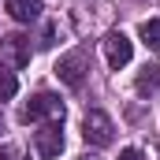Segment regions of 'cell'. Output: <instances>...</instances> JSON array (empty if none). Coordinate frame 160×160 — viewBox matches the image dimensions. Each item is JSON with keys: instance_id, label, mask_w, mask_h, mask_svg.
Segmentation results:
<instances>
[{"instance_id": "5b68a950", "label": "cell", "mask_w": 160, "mask_h": 160, "mask_svg": "<svg viewBox=\"0 0 160 160\" xmlns=\"http://www.w3.org/2000/svg\"><path fill=\"white\" fill-rule=\"evenodd\" d=\"M34 149L38 157H60L63 153V123H41L34 130Z\"/></svg>"}, {"instance_id": "52a82bcc", "label": "cell", "mask_w": 160, "mask_h": 160, "mask_svg": "<svg viewBox=\"0 0 160 160\" xmlns=\"http://www.w3.org/2000/svg\"><path fill=\"white\" fill-rule=\"evenodd\" d=\"M8 15L15 22H38L41 19V0H8Z\"/></svg>"}, {"instance_id": "277c9868", "label": "cell", "mask_w": 160, "mask_h": 160, "mask_svg": "<svg viewBox=\"0 0 160 160\" xmlns=\"http://www.w3.org/2000/svg\"><path fill=\"white\" fill-rule=\"evenodd\" d=\"M0 63H4L8 71H22V67L30 63V38H22V34L0 38Z\"/></svg>"}, {"instance_id": "7a4b0ae2", "label": "cell", "mask_w": 160, "mask_h": 160, "mask_svg": "<svg viewBox=\"0 0 160 160\" xmlns=\"http://www.w3.org/2000/svg\"><path fill=\"white\" fill-rule=\"evenodd\" d=\"M82 138H86V145H97V149L112 145L116 142V123H112V116L101 112V108H89L86 119H82Z\"/></svg>"}, {"instance_id": "3957f363", "label": "cell", "mask_w": 160, "mask_h": 160, "mask_svg": "<svg viewBox=\"0 0 160 160\" xmlns=\"http://www.w3.org/2000/svg\"><path fill=\"white\" fill-rule=\"evenodd\" d=\"M56 75H60V82H63V86L82 89V82H86V75H89V52H86V48H75V52L60 56Z\"/></svg>"}, {"instance_id": "7c38bea8", "label": "cell", "mask_w": 160, "mask_h": 160, "mask_svg": "<svg viewBox=\"0 0 160 160\" xmlns=\"http://www.w3.org/2000/svg\"><path fill=\"white\" fill-rule=\"evenodd\" d=\"M119 160H145V157H142V149L130 145V149H123V153H119Z\"/></svg>"}, {"instance_id": "4fadbf2b", "label": "cell", "mask_w": 160, "mask_h": 160, "mask_svg": "<svg viewBox=\"0 0 160 160\" xmlns=\"http://www.w3.org/2000/svg\"><path fill=\"white\" fill-rule=\"evenodd\" d=\"M0 134H4V116H0Z\"/></svg>"}, {"instance_id": "ba28073f", "label": "cell", "mask_w": 160, "mask_h": 160, "mask_svg": "<svg viewBox=\"0 0 160 160\" xmlns=\"http://www.w3.org/2000/svg\"><path fill=\"white\" fill-rule=\"evenodd\" d=\"M134 89L142 93V97H153L160 89V67L157 63H145L142 71H138V82H134Z\"/></svg>"}, {"instance_id": "8fae6325", "label": "cell", "mask_w": 160, "mask_h": 160, "mask_svg": "<svg viewBox=\"0 0 160 160\" xmlns=\"http://www.w3.org/2000/svg\"><path fill=\"white\" fill-rule=\"evenodd\" d=\"M0 160H22V149L19 145H4L0 149Z\"/></svg>"}, {"instance_id": "8992f818", "label": "cell", "mask_w": 160, "mask_h": 160, "mask_svg": "<svg viewBox=\"0 0 160 160\" xmlns=\"http://www.w3.org/2000/svg\"><path fill=\"white\" fill-rule=\"evenodd\" d=\"M130 56H134V45L130 38L123 34V30H112V34H104V60H108V67H127L130 63Z\"/></svg>"}, {"instance_id": "6da1fadb", "label": "cell", "mask_w": 160, "mask_h": 160, "mask_svg": "<svg viewBox=\"0 0 160 160\" xmlns=\"http://www.w3.org/2000/svg\"><path fill=\"white\" fill-rule=\"evenodd\" d=\"M63 123V101L56 97V93H38V97H30L22 108H19V123Z\"/></svg>"}, {"instance_id": "30bf717a", "label": "cell", "mask_w": 160, "mask_h": 160, "mask_svg": "<svg viewBox=\"0 0 160 160\" xmlns=\"http://www.w3.org/2000/svg\"><path fill=\"white\" fill-rule=\"evenodd\" d=\"M19 93V78H15V71H0V101H11Z\"/></svg>"}, {"instance_id": "9c48e42d", "label": "cell", "mask_w": 160, "mask_h": 160, "mask_svg": "<svg viewBox=\"0 0 160 160\" xmlns=\"http://www.w3.org/2000/svg\"><path fill=\"white\" fill-rule=\"evenodd\" d=\"M138 34H142V41H145L149 48H160V19H145V22L138 26Z\"/></svg>"}, {"instance_id": "5bb4252c", "label": "cell", "mask_w": 160, "mask_h": 160, "mask_svg": "<svg viewBox=\"0 0 160 160\" xmlns=\"http://www.w3.org/2000/svg\"><path fill=\"white\" fill-rule=\"evenodd\" d=\"M78 160H97V157H78Z\"/></svg>"}]
</instances>
